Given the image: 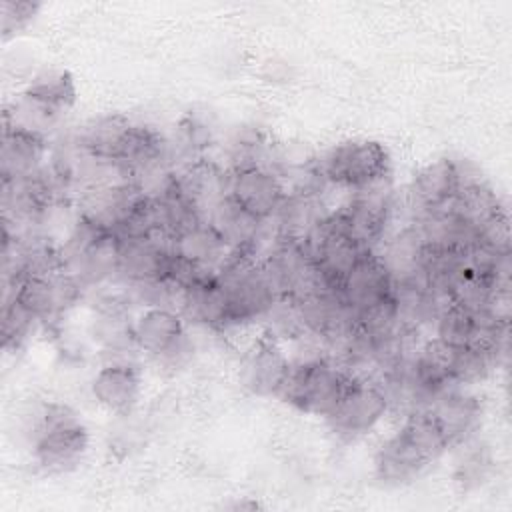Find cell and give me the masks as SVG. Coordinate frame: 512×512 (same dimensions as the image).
<instances>
[{
	"instance_id": "1",
	"label": "cell",
	"mask_w": 512,
	"mask_h": 512,
	"mask_svg": "<svg viewBox=\"0 0 512 512\" xmlns=\"http://www.w3.org/2000/svg\"><path fill=\"white\" fill-rule=\"evenodd\" d=\"M448 448V438L434 416L426 408L410 410L402 426L376 452L374 474L386 486L408 484Z\"/></svg>"
},
{
	"instance_id": "2",
	"label": "cell",
	"mask_w": 512,
	"mask_h": 512,
	"mask_svg": "<svg viewBox=\"0 0 512 512\" xmlns=\"http://www.w3.org/2000/svg\"><path fill=\"white\" fill-rule=\"evenodd\" d=\"M32 456L44 474H66L84 460L90 444L88 428L66 404L50 402L34 424Z\"/></svg>"
},
{
	"instance_id": "3",
	"label": "cell",
	"mask_w": 512,
	"mask_h": 512,
	"mask_svg": "<svg viewBox=\"0 0 512 512\" xmlns=\"http://www.w3.org/2000/svg\"><path fill=\"white\" fill-rule=\"evenodd\" d=\"M348 380L350 374L328 354L296 358L290 364L278 398L304 414L324 418L334 408Z\"/></svg>"
},
{
	"instance_id": "4",
	"label": "cell",
	"mask_w": 512,
	"mask_h": 512,
	"mask_svg": "<svg viewBox=\"0 0 512 512\" xmlns=\"http://www.w3.org/2000/svg\"><path fill=\"white\" fill-rule=\"evenodd\" d=\"M390 168L392 160L384 144L378 140L354 138L332 146L322 156L316 172L322 182L356 192L386 182Z\"/></svg>"
},
{
	"instance_id": "5",
	"label": "cell",
	"mask_w": 512,
	"mask_h": 512,
	"mask_svg": "<svg viewBox=\"0 0 512 512\" xmlns=\"http://www.w3.org/2000/svg\"><path fill=\"white\" fill-rule=\"evenodd\" d=\"M132 340L136 350L150 356L158 366L180 368L192 356L186 320L176 308H142L132 322Z\"/></svg>"
},
{
	"instance_id": "6",
	"label": "cell",
	"mask_w": 512,
	"mask_h": 512,
	"mask_svg": "<svg viewBox=\"0 0 512 512\" xmlns=\"http://www.w3.org/2000/svg\"><path fill=\"white\" fill-rule=\"evenodd\" d=\"M390 406L392 404L382 382L350 376L346 388L324 420L338 438L354 440L374 430Z\"/></svg>"
},
{
	"instance_id": "7",
	"label": "cell",
	"mask_w": 512,
	"mask_h": 512,
	"mask_svg": "<svg viewBox=\"0 0 512 512\" xmlns=\"http://www.w3.org/2000/svg\"><path fill=\"white\" fill-rule=\"evenodd\" d=\"M284 176L264 164H242L228 168V198L260 222L276 216L288 196Z\"/></svg>"
},
{
	"instance_id": "8",
	"label": "cell",
	"mask_w": 512,
	"mask_h": 512,
	"mask_svg": "<svg viewBox=\"0 0 512 512\" xmlns=\"http://www.w3.org/2000/svg\"><path fill=\"white\" fill-rule=\"evenodd\" d=\"M394 208L392 188L386 182L356 190L350 202L332 212L340 228L366 250H376L390 222Z\"/></svg>"
},
{
	"instance_id": "9",
	"label": "cell",
	"mask_w": 512,
	"mask_h": 512,
	"mask_svg": "<svg viewBox=\"0 0 512 512\" xmlns=\"http://www.w3.org/2000/svg\"><path fill=\"white\" fill-rule=\"evenodd\" d=\"M82 284L66 270L44 276H22L10 288H4V298H14L38 322H54L82 296Z\"/></svg>"
},
{
	"instance_id": "10",
	"label": "cell",
	"mask_w": 512,
	"mask_h": 512,
	"mask_svg": "<svg viewBox=\"0 0 512 512\" xmlns=\"http://www.w3.org/2000/svg\"><path fill=\"white\" fill-rule=\"evenodd\" d=\"M290 364L292 360L280 340L264 332L240 356L238 382L252 396H278L290 372Z\"/></svg>"
},
{
	"instance_id": "11",
	"label": "cell",
	"mask_w": 512,
	"mask_h": 512,
	"mask_svg": "<svg viewBox=\"0 0 512 512\" xmlns=\"http://www.w3.org/2000/svg\"><path fill=\"white\" fill-rule=\"evenodd\" d=\"M90 392L106 412L128 416L142 394V372L128 358H110L92 376Z\"/></svg>"
},
{
	"instance_id": "12",
	"label": "cell",
	"mask_w": 512,
	"mask_h": 512,
	"mask_svg": "<svg viewBox=\"0 0 512 512\" xmlns=\"http://www.w3.org/2000/svg\"><path fill=\"white\" fill-rule=\"evenodd\" d=\"M452 216L476 238L492 224L508 218V212L494 188L476 174H470L462 164V184L448 208Z\"/></svg>"
},
{
	"instance_id": "13",
	"label": "cell",
	"mask_w": 512,
	"mask_h": 512,
	"mask_svg": "<svg viewBox=\"0 0 512 512\" xmlns=\"http://www.w3.org/2000/svg\"><path fill=\"white\" fill-rule=\"evenodd\" d=\"M174 182L180 196L202 220L228 196V170L202 156L192 158L182 170L174 172Z\"/></svg>"
},
{
	"instance_id": "14",
	"label": "cell",
	"mask_w": 512,
	"mask_h": 512,
	"mask_svg": "<svg viewBox=\"0 0 512 512\" xmlns=\"http://www.w3.org/2000/svg\"><path fill=\"white\" fill-rule=\"evenodd\" d=\"M462 184V162L452 158H438L422 166L408 188L410 206L416 216L440 212L450 208Z\"/></svg>"
},
{
	"instance_id": "15",
	"label": "cell",
	"mask_w": 512,
	"mask_h": 512,
	"mask_svg": "<svg viewBox=\"0 0 512 512\" xmlns=\"http://www.w3.org/2000/svg\"><path fill=\"white\" fill-rule=\"evenodd\" d=\"M338 292L352 314H358L394 294V282L376 250L366 252L342 278Z\"/></svg>"
},
{
	"instance_id": "16",
	"label": "cell",
	"mask_w": 512,
	"mask_h": 512,
	"mask_svg": "<svg viewBox=\"0 0 512 512\" xmlns=\"http://www.w3.org/2000/svg\"><path fill=\"white\" fill-rule=\"evenodd\" d=\"M120 238L118 276L126 284L166 278L170 264V236Z\"/></svg>"
},
{
	"instance_id": "17",
	"label": "cell",
	"mask_w": 512,
	"mask_h": 512,
	"mask_svg": "<svg viewBox=\"0 0 512 512\" xmlns=\"http://www.w3.org/2000/svg\"><path fill=\"white\" fill-rule=\"evenodd\" d=\"M424 408L442 428L450 448L468 442L482 418L480 400L474 394L464 392L460 386L440 392Z\"/></svg>"
},
{
	"instance_id": "18",
	"label": "cell",
	"mask_w": 512,
	"mask_h": 512,
	"mask_svg": "<svg viewBox=\"0 0 512 512\" xmlns=\"http://www.w3.org/2000/svg\"><path fill=\"white\" fill-rule=\"evenodd\" d=\"M170 250L206 272H218L232 254L220 232L202 218L176 230L170 236Z\"/></svg>"
},
{
	"instance_id": "19",
	"label": "cell",
	"mask_w": 512,
	"mask_h": 512,
	"mask_svg": "<svg viewBox=\"0 0 512 512\" xmlns=\"http://www.w3.org/2000/svg\"><path fill=\"white\" fill-rule=\"evenodd\" d=\"M48 140L44 134L2 124L0 140V176L2 180H18L38 172L46 162Z\"/></svg>"
},
{
	"instance_id": "20",
	"label": "cell",
	"mask_w": 512,
	"mask_h": 512,
	"mask_svg": "<svg viewBox=\"0 0 512 512\" xmlns=\"http://www.w3.org/2000/svg\"><path fill=\"white\" fill-rule=\"evenodd\" d=\"M178 312L194 324L224 330L230 326V308L218 274L206 276L180 292Z\"/></svg>"
},
{
	"instance_id": "21",
	"label": "cell",
	"mask_w": 512,
	"mask_h": 512,
	"mask_svg": "<svg viewBox=\"0 0 512 512\" xmlns=\"http://www.w3.org/2000/svg\"><path fill=\"white\" fill-rule=\"evenodd\" d=\"M134 122L122 112H108L90 118L76 134L74 144L90 158L118 164L124 142Z\"/></svg>"
},
{
	"instance_id": "22",
	"label": "cell",
	"mask_w": 512,
	"mask_h": 512,
	"mask_svg": "<svg viewBox=\"0 0 512 512\" xmlns=\"http://www.w3.org/2000/svg\"><path fill=\"white\" fill-rule=\"evenodd\" d=\"M76 82L68 70H42L24 88L22 96L36 102L54 116L64 114L76 102Z\"/></svg>"
},
{
	"instance_id": "23",
	"label": "cell",
	"mask_w": 512,
	"mask_h": 512,
	"mask_svg": "<svg viewBox=\"0 0 512 512\" xmlns=\"http://www.w3.org/2000/svg\"><path fill=\"white\" fill-rule=\"evenodd\" d=\"M480 316L470 312L454 302H448L432 320L434 322V336L446 342L452 348H468L476 336Z\"/></svg>"
},
{
	"instance_id": "24",
	"label": "cell",
	"mask_w": 512,
	"mask_h": 512,
	"mask_svg": "<svg viewBox=\"0 0 512 512\" xmlns=\"http://www.w3.org/2000/svg\"><path fill=\"white\" fill-rule=\"evenodd\" d=\"M38 320L22 308L14 298L2 300V346L4 350H20L32 334Z\"/></svg>"
},
{
	"instance_id": "25",
	"label": "cell",
	"mask_w": 512,
	"mask_h": 512,
	"mask_svg": "<svg viewBox=\"0 0 512 512\" xmlns=\"http://www.w3.org/2000/svg\"><path fill=\"white\" fill-rule=\"evenodd\" d=\"M492 458L484 446H474V450L466 452L464 458L458 462L454 472V482L460 486L462 492L474 490L482 486L490 474Z\"/></svg>"
},
{
	"instance_id": "26",
	"label": "cell",
	"mask_w": 512,
	"mask_h": 512,
	"mask_svg": "<svg viewBox=\"0 0 512 512\" xmlns=\"http://www.w3.org/2000/svg\"><path fill=\"white\" fill-rule=\"evenodd\" d=\"M40 12L38 2L30 0H2L0 4V30L4 38L26 30Z\"/></svg>"
},
{
	"instance_id": "27",
	"label": "cell",
	"mask_w": 512,
	"mask_h": 512,
	"mask_svg": "<svg viewBox=\"0 0 512 512\" xmlns=\"http://www.w3.org/2000/svg\"><path fill=\"white\" fill-rule=\"evenodd\" d=\"M180 134H182L184 146L190 152H200L202 148L210 146V142H212V126L192 114H188L180 122Z\"/></svg>"
}]
</instances>
